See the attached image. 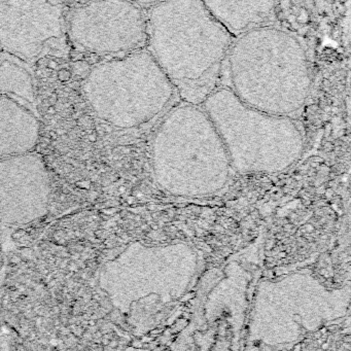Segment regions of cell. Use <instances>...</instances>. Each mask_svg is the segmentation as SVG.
Instances as JSON below:
<instances>
[{
	"label": "cell",
	"instance_id": "4",
	"mask_svg": "<svg viewBox=\"0 0 351 351\" xmlns=\"http://www.w3.org/2000/svg\"><path fill=\"white\" fill-rule=\"evenodd\" d=\"M69 32L90 52L124 56L147 47V18L131 0H95L73 13Z\"/></svg>",
	"mask_w": 351,
	"mask_h": 351
},
{
	"label": "cell",
	"instance_id": "5",
	"mask_svg": "<svg viewBox=\"0 0 351 351\" xmlns=\"http://www.w3.org/2000/svg\"><path fill=\"white\" fill-rule=\"evenodd\" d=\"M52 184L40 156L26 153L0 159V223L23 226L48 213Z\"/></svg>",
	"mask_w": 351,
	"mask_h": 351
},
{
	"label": "cell",
	"instance_id": "2",
	"mask_svg": "<svg viewBox=\"0 0 351 351\" xmlns=\"http://www.w3.org/2000/svg\"><path fill=\"white\" fill-rule=\"evenodd\" d=\"M226 62L230 89L250 108L291 116L309 97L307 51L297 36L283 28L267 24L236 36Z\"/></svg>",
	"mask_w": 351,
	"mask_h": 351
},
{
	"label": "cell",
	"instance_id": "8",
	"mask_svg": "<svg viewBox=\"0 0 351 351\" xmlns=\"http://www.w3.org/2000/svg\"><path fill=\"white\" fill-rule=\"evenodd\" d=\"M205 9L234 36L272 23L277 0H200Z\"/></svg>",
	"mask_w": 351,
	"mask_h": 351
},
{
	"label": "cell",
	"instance_id": "10",
	"mask_svg": "<svg viewBox=\"0 0 351 351\" xmlns=\"http://www.w3.org/2000/svg\"><path fill=\"white\" fill-rule=\"evenodd\" d=\"M131 1L136 3L137 5L143 8V9H149V8L153 7V5L162 3L164 0H131Z\"/></svg>",
	"mask_w": 351,
	"mask_h": 351
},
{
	"label": "cell",
	"instance_id": "6",
	"mask_svg": "<svg viewBox=\"0 0 351 351\" xmlns=\"http://www.w3.org/2000/svg\"><path fill=\"white\" fill-rule=\"evenodd\" d=\"M63 36L62 12L50 0H0V48L24 61Z\"/></svg>",
	"mask_w": 351,
	"mask_h": 351
},
{
	"label": "cell",
	"instance_id": "11",
	"mask_svg": "<svg viewBox=\"0 0 351 351\" xmlns=\"http://www.w3.org/2000/svg\"><path fill=\"white\" fill-rule=\"evenodd\" d=\"M0 57H1V55H0Z\"/></svg>",
	"mask_w": 351,
	"mask_h": 351
},
{
	"label": "cell",
	"instance_id": "7",
	"mask_svg": "<svg viewBox=\"0 0 351 351\" xmlns=\"http://www.w3.org/2000/svg\"><path fill=\"white\" fill-rule=\"evenodd\" d=\"M40 123L26 106L0 94V159L34 151Z\"/></svg>",
	"mask_w": 351,
	"mask_h": 351
},
{
	"label": "cell",
	"instance_id": "1",
	"mask_svg": "<svg viewBox=\"0 0 351 351\" xmlns=\"http://www.w3.org/2000/svg\"><path fill=\"white\" fill-rule=\"evenodd\" d=\"M147 11V50L189 104L219 87L234 36L200 0H164Z\"/></svg>",
	"mask_w": 351,
	"mask_h": 351
},
{
	"label": "cell",
	"instance_id": "9",
	"mask_svg": "<svg viewBox=\"0 0 351 351\" xmlns=\"http://www.w3.org/2000/svg\"><path fill=\"white\" fill-rule=\"evenodd\" d=\"M0 94L34 104L36 100L32 75L15 61L0 57Z\"/></svg>",
	"mask_w": 351,
	"mask_h": 351
},
{
	"label": "cell",
	"instance_id": "3",
	"mask_svg": "<svg viewBox=\"0 0 351 351\" xmlns=\"http://www.w3.org/2000/svg\"><path fill=\"white\" fill-rule=\"evenodd\" d=\"M84 94L101 120L119 128L147 123L178 96L147 49L94 67L84 84Z\"/></svg>",
	"mask_w": 351,
	"mask_h": 351
}]
</instances>
